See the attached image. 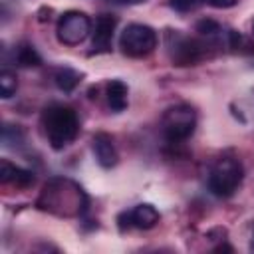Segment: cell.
<instances>
[{
    "instance_id": "9",
    "label": "cell",
    "mask_w": 254,
    "mask_h": 254,
    "mask_svg": "<svg viewBox=\"0 0 254 254\" xmlns=\"http://www.w3.org/2000/svg\"><path fill=\"white\" fill-rule=\"evenodd\" d=\"M91 149H93V155L97 159V163L103 167V169H111L117 165V149H115V143H113V137L109 133H95L93 139H91Z\"/></svg>"
},
{
    "instance_id": "3",
    "label": "cell",
    "mask_w": 254,
    "mask_h": 254,
    "mask_svg": "<svg viewBox=\"0 0 254 254\" xmlns=\"http://www.w3.org/2000/svg\"><path fill=\"white\" fill-rule=\"evenodd\" d=\"M242 177H244V169L238 159L220 157L208 173V189L214 196L228 198L238 190Z\"/></svg>"
},
{
    "instance_id": "6",
    "label": "cell",
    "mask_w": 254,
    "mask_h": 254,
    "mask_svg": "<svg viewBox=\"0 0 254 254\" xmlns=\"http://www.w3.org/2000/svg\"><path fill=\"white\" fill-rule=\"evenodd\" d=\"M157 32L147 24H129L119 36V48L129 58H145L157 48Z\"/></svg>"
},
{
    "instance_id": "5",
    "label": "cell",
    "mask_w": 254,
    "mask_h": 254,
    "mask_svg": "<svg viewBox=\"0 0 254 254\" xmlns=\"http://www.w3.org/2000/svg\"><path fill=\"white\" fill-rule=\"evenodd\" d=\"M167 50L175 65H196L206 58V46L179 30L167 32Z\"/></svg>"
},
{
    "instance_id": "20",
    "label": "cell",
    "mask_w": 254,
    "mask_h": 254,
    "mask_svg": "<svg viewBox=\"0 0 254 254\" xmlns=\"http://www.w3.org/2000/svg\"><path fill=\"white\" fill-rule=\"evenodd\" d=\"M252 32H254V22H252Z\"/></svg>"
},
{
    "instance_id": "2",
    "label": "cell",
    "mask_w": 254,
    "mask_h": 254,
    "mask_svg": "<svg viewBox=\"0 0 254 254\" xmlns=\"http://www.w3.org/2000/svg\"><path fill=\"white\" fill-rule=\"evenodd\" d=\"M42 127L48 137V143L60 151L77 137L79 119L71 107L62 103H52L42 113Z\"/></svg>"
},
{
    "instance_id": "16",
    "label": "cell",
    "mask_w": 254,
    "mask_h": 254,
    "mask_svg": "<svg viewBox=\"0 0 254 254\" xmlns=\"http://www.w3.org/2000/svg\"><path fill=\"white\" fill-rule=\"evenodd\" d=\"M196 32H200L202 36L212 38V36H218V34L222 32V28H220V24H218V22L204 18V20H200V22L196 24Z\"/></svg>"
},
{
    "instance_id": "13",
    "label": "cell",
    "mask_w": 254,
    "mask_h": 254,
    "mask_svg": "<svg viewBox=\"0 0 254 254\" xmlns=\"http://www.w3.org/2000/svg\"><path fill=\"white\" fill-rule=\"evenodd\" d=\"M14 60H16V64L22 65V67H36V65L42 64L40 54H38V52L34 50V46H30V44H20V46L14 50Z\"/></svg>"
},
{
    "instance_id": "10",
    "label": "cell",
    "mask_w": 254,
    "mask_h": 254,
    "mask_svg": "<svg viewBox=\"0 0 254 254\" xmlns=\"http://www.w3.org/2000/svg\"><path fill=\"white\" fill-rule=\"evenodd\" d=\"M0 181L4 185H14L18 189H28V187L34 185L36 177H34L32 171L22 169V167H18V165H14V163L4 159L0 163Z\"/></svg>"
},
{
    "instance_id": "4",
    "label": "cell",
    "mask_w": 254,
    "mask_h": 254,
    "mask_svg": "<svg viewBox=\"0 0 254 254\" xmlns=\"http://www.w3.org/2000/svg\"><path fill=\"white\" fill-rule=\"evenodd\" d=\"M194 127H196V111L187 103L169 107L161 119L163 135L171 143L187 141L194 133Z\"/></svg>"
},
{
    "instance_id": "14",
    "label": "cell",
    "mask_w": 254,
    "mask_h": 254,
    "mask_svg": "<svg viewBox=\"0 0 254 254\" xmlns=\"http://www.w3.org/2000/svg\"><path fill=\"white\" fill-rule=\"evenodd\" d=\"M79 73L75 71V69H71V67H60L58 71H56V75H54V79H56V85L62 89V91H73L75 87H77V83H79Z\"/></svg>"
},
{
    "instance_id": "15",
    "label": "cell",
    "mask_w": 254,
    "mask_h": 254,
    "mask_svg": "<svg viewBox=\"0 0 254 254\" xmlns=\"http://www.w3.org/2000/svg\"><path fill=\"white\" fill-rule=\"evenodd\" d=\"M16 89H18V77H16V73L10 71V69H2L0 71V93H2V97L4 99L12 97L16 93Z\"/></svg>"
},
{
    "instance_id": "12",
    "label": "cell",
    "mask_w": 254,
    "mask_h": 254,
    "mask_svg": "<svg viewBox=\"0 0 254 254\" xmlns=\"http://www.w3.org/2000/svg\"><path fill=\"white\" fill-rule=\"evenodd\" d=\"M105 95H107V103H109L111 111H115V113H121L127 107V103H129V97H127L129 89H127V85L121 79H111L107 83Z\"/></svg>"
},
{
    "instance_id": "1",
    "label": "cell",
    "mask_w": 254,
    "mask_h": 254,
    "mask_svg": "<svg viewBox=\"0 0 254 254\" xmlns=\"http://www.w3.org/2000/svg\"><path fill=\"white\" fill-rule=\"evenodd\" d=\"M38 208L58 216H77L87 206V196L79 185L69 179H52L38 196Z\"/></svg>"
},
{
    "instance_id": "19",
    "label": "cell",
    "mask_w": 254,
    "mask_h": 254,
    "mask_svg": "<svg viewBox=\"0 0 254 254\" xmlns=\"http://www.w3.org/2000/svg\"><path fill=\"white\" fill-rule=\"evenodd\" d=\"M119 2H123V4H141L145 0H119Z\"/></svg>"
},
{
    "instance_id": "7",
    "label": "cell",
    "mask_w": 254,
    "mask_h": 254,
    "mask_svg": "<svg viewBox=\"0 0 254 254\" xmlns=\"http://www.w3.org/2000/svg\"><path fill=\"white\" fill-rule=\"evenodd\" d=\"M91 34V20L81 10H67L58 18L56 38L64 46H79Z\"/></svg>"
},
{
    "instance_id": "17",
    "label": "cell",
    "mask_w": 254,
    "mask_h": 254,
    "mask_svg": "<svg viewBox=\"0 0 254 254\" xmlns=\"http://www.w3.org/2000/svg\"><path fill=\"white\" fill-rule=\"evenodd\" d=\"M171 6L177 10V12H190L194 10L202 0H169Z\"/></svg>"
},
{
    "instance_id": "11",
    "label": "cell",
    "mask_w": 254,
    "mask_h": 254,
    "mask_svg": "<svg viewBox=\"0 0 254 254\" xmlns=\"http://www.w3.org/2000/svg\"><path fill=\"white\" fill-rule=\"evenodd\" d=\"M127 214H129V224L135 228H141V230H149L159 222V210L149 202L137 204Z\"/></svg>"
},
{
    "instance_id": "8",
    "label": "cell",
    "mask_w": 254,
    "mask_h": 254,
    "mask_svg": "<svg viewBox=\"0 0 254 254\" xmlns=\"http://www.w3.org/2000/svg\"><path fill=\"white\" fill-rule=\"evenodd\" d=\"M117 28V18L113 14H99L95 20V28L93 32V40H91V48L95 54H105L111 50V40H113V32Z\"/></svg>"
},
{
    "instance_id": "18",
    "label": "cell",
    "mask_w": 254,
    "mask_h": 254,
    "mask_svg": "<svg viewBox=\"0 0 254 254\" xmlns=\"http://www.w3.org/2000/svg\"><path fill=\"white\" fill-rule=\"evenodd\" d=\"M202 2H206L214 8H230V6L236 4V0H202Z\"/></svg>"
}]
</instances>
